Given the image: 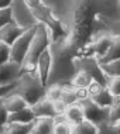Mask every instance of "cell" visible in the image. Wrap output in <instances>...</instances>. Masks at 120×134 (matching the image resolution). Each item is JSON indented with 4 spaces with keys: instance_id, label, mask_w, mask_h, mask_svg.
<instances>
[{
    "instance_id": "cell-18",
    "label": "cell",
    "mask_w": 120,
    "mask_h": 134,
    "mask_svg": "<svg viewBox=\"0 0 120 134\" xmlns=\"http://www.w3.org/2000/svg\"><path fill=\"white\" fill-rule=\"evenodd\" d=\"M32 123H7L0 134H30Z\"/></svg>"
},
{
    "instance_id": "cell-11",
    "label": "cell",
    "mask_w": 120,
    "mask_h": 134,
    "mask_svg": "<svg viewBox=\"0 0 120 134\" xmlns=\"http://www.w3.org/2000/svg\"><path fill=\"white\" fill-rule=\"evenodd\" d=\"M3 103H4V107H6L7 113H14V111H19V110H21V109L28 106L23 97L16 95V93H13V92H10L9 95H6L4 97H3Z\"/></svg>"
},
{
    "instance_id": "cell-31",
    "label": "cell",
    "mask_w": 120,
    "mask_h": 134,
    "mask_svg": "<svg viewBox=\"0 0 120 134\" xmlns=\"http://www.w3.org/2000/svg\"><path fill=\"white\" fill-rule=\"evenodd\" d=\"M10 4H12V0H0V10L10 7Z\"/></svg>"
},
{
    "instance_id": "cell-19",
    "label": "cell",
    "mask_w": 120,
    "mask_h": 134,
    "mask_svg": "<svg viewBox=\"0 0 120 134\" xmlns=\"http://www.w3.org/2000/svg\"><path fill=\"white\" fill-rule=\"evenodd\" d=\"M71 134H96V126L88 120L71 126Z\"/></svg>"
},
{
    "instance_id": "cell-8",
    "label": "cell",
    "mask_w": 120,
    "mask_h": 134,
    "mask_svg": "<svg viewBox=\"0 0 120 134\" xmlns=\"http://www.w3.org/2000/svg\"><path fill=\"white\" fill-rule=\"evenodd\" d=\"M23 28L19 27L14 21H10V23L4 24L2 28H0V41L4 42L7 45H12L17 38L23 34Z\"/></svg>"
},
{
    "instance_id": "cell-26",
    "label": "cell",
    "mask_w": 120,
    "mask_h": 134,
    "mask_svg": "<svg viewBox=\"0 0 120 134\" xmlns=\"http://www.w3.org/2000/svg\"><path fill=\"white\" fill-rule=\"evenodd\" d=\"M51 134H71V124L69 123L54 124V129H52V133Z\"/></svg>"
},
{
    "instance_id": "cell-30",
    "label": "cell",
    "mask_w": 120,
    "mask_h": 134,
    "mask_svg": "<svg viewBox=\"0 0 120 134\" xmlns=\"http://www.w3.org/2000/svg\"><path fill=\"white\" fill-rule=\"evenodd\" d=\"M14 88V83L13 85H0V97H4L6 95H9L10 92Z\"/></svg>"
},
{
    "instance_id": "cell-5",
    "label": "cell",
    "mask_w": 120,
    "mask_h": 134,
    "mask_svg": "<svg viewBox=\"0 0 120 134\" xmlns=\"http://www.w3.org/2000/svg\"><path fill=\"white\" fill-rule=\"evenodd\" d=\"M81 106L82 113H83V119L88 120L93 124H99L102 121H107V116H109V107H100L96 103L92 102L89 96H82L81 99L76 102Z\"/></svg>"
},
{
    "instance_id": "cell-2",
    "label": "cell",
    "mask_w": 120,
    "mask_h": 134,
    "mask_svg": "<svg viewBox=\"0 0 120 134\" xmlns=\"http://www.w3.org/2000/svg\"><path fill=\"white\" fill-rule=\"evenodd\" d=\"M51 42H52V38H51L50 30L44 26V24L38 23L37 27H35L34 35H32V38H31L28 51L25 54L23 62H21V72L34 71L35 62H37L38 57L48 48Z\"/></svg>"
},
{
    "instance_id": "cell-29",
    "label": "cell",
    "mask_w": 120,
    "mask_h": 134,
    "mask_svg": "<svg viewBox=\"0 0 120 134\" xmlns=\"http://www.w3.org/2000/svg\"><path fill=\"white\" fill-rule=\"evenodd\" d=\"M52 107H54L55 114H59V113H64L65 109H67L68 106H67V104H65L61 99H58V100H54V102H52Z\"/></svg>"
},
{
    "instance_id": "cell-23",
    "label": "cell",
    "mask_w": 120,
    "mask_h": 134,
    "mask_svg": "<svg viewBox=\"0 0 120 134\" xmlns=\"http://www.w3.org/2000/svg\"><path fill=\"white\" fill-rule=\"evenodd\" d=\"M62 88L64 85H58V83H52V85L45 86V97H48L51 102L58 100L61 97V93H62Z\"/></svg>"
},
{
    "instance_id": "cell-15",
    "label": "cell",
    "mask_w": 120,
    "mask_h": 134,
    "mask_svg": "<svg viewBox=\"0 0 120 134\" xmlns=\"http://www.w3.org/2000/svg\"><path fill=\"white\" fill-rule=\"evenodd\" d=\"M116 59H120V35H114L112 45L105 52V55H102L97 59V62L105 64V62H110V61H116Z\"/></svg>"
},
{
    "instance_id": "cell-12",
    "label": "cell",
    "mask_w": 120,
    "mask_h": 134,
    "mask_svg": "<svg viewBox=\"0 0 120 134\" xmlns=\"http://www.w3.org/2000/svg\"><path fill=\"white\" fill-rule=\"evenodd\" d=\"M85 95H86V92H83V90H79V89H76L71 85H64L62 93H61L59 99L62 100L67 106H69V104L76 103L82 96H85Z\"/></svg>"
},
{
    "instance_id": "cell-14",
    "label": "cell",
    "mask_w": 120,
    "mask_h": 134,
    "mask_svg": "<svg viewBox=\"0 0 120 134\" xmlns=\"http://www.w3.org/2000/svg\"><path fill=\"white\" fill-rule=\"evenodd\" d=\"M34 120L35 117L30 106L21 109L19 111H14V113H9L7 116V123H32Z\"/></svg>"
},
{
    "instance_id": "cell-17",
    "label": "cell",
    "mask_w": 120,
    "mask_h": 134,
    "mask_svg": "<svg viewBox=\"0 0 120 134\" xmlns=\"http://www.w3.org/2000/svg\"><path fill=\"white\" fill-rule=\"evenodd\" d=\"M64 116H65V120L69 123L71 126L74 124H78V123L83 121V113H82V109L78 103H74V104H69L64 111Z\"/></svg>"
},
{
    "instance_id": "cell-21",
    "label": "cell",
    "mask_w": 120,
    "mask_h": 134,
    "mask_svg": "<svg viewBox=\"0 0 120 134\" xmlns=\"http://www.w3.org/2000/svg\"><path fill=\"white\" fill-rule=\"evenodd\" d=\"M96 134H120V123L102 121L96 124Z\"/></svg>"
},
{
    "instance_id": "cell-16",
    "label": "cell",
    "mask_w": 120,
    "mask_h": 134,
    "mask_svg": "<svg viewBox=\"0 0 120 134\" xmlns=\"http://www.w3.org/2000/svg\"><path fill=\"white\" fill-rule=\"evenodd\" d=\"M92 83H93V79L90 78L86 72L76 71L74 74V76H72V79H71L69 85L74 86V88H76V89H79V90L86 92V89H88Z\"/></svg>"
},
{
    "instance_id": "cell-9",
    "label": "cell",
    "mask_w": 120,
    "mask_h": 134,
    "mask_svg": "<svg viewBox=\"0 0 120 134\" xmlns=\"http://www.w3.org/2000/svg\"><path fill=\"white\" fill-rule=\"evenodd\" d=\"M31 110L34 113L35 119H41V117H54L55 116V111H54L52 107V102L48 99V97H41L40 100H37L34 104H31Z\"/></svg>"
},
{
    "instance_id": "cell-27",
    "label": "cell",
    "mask_w": 120,
    "mask_h": 134,
    "mask_svg": "<svg viewBox=\"0 0 120 134\" xmlns=\"http://www.w3.org/2000/svg\"><path fill=\"white\" fill-rule=\"evenodd\" d=\"M7 116H9V113L4 107V103H3V97H0V133H2L3 127L7 124Z\"/></svg>"
},
{
    "instance_id": "cell-25",
    "label": "cell",
    "mask_w": 120,
    "mask_h": 134,
    "mask_svg": "<svg viewBox=\"0 0 120 134\" xmlns=\"http://www.w3.org/2000/svg\"><path fill=\"white\" fill-rule=\"evenodd\" d=\"M10 61V45L0 41V65Z\"/></svg>"
},
{
    "instance_id": "cell-10",
    "label": "cell",
    "mask_w": 120,
    "mask_h": 134,
    "mask_svg": "<svg viewBox=\"0 0 120 134\" xmlns=\"http://www.w3.org/2000/svg\"><path fill=\"white\" fill-rule=\"evenodd\" d=\"M50 69H51V52H50V47H48V48L38 57L37 62H35V68H34V71L37 72V75L40 76V79L42 81L44 85L47 82V78H48Z\"/></svg>"
},
{
    "instance_id": "cell-4",
    "label": "cell",
    "mask_w": 120,
    "mask_h": 134,
    "mask_svg": "<svg viewBox=\"0 0 120 134\" xmlns=\"http://www.w3.org/2000/svg\"><path fill=\"white\" fill-rule=\"evenodd\" d=\"M10 12H12V21H14L23 30L35 27L38 24V21L34 17L31 9L28 7V4L24 0H12Z\"/></svg>"
},
{
    "instance_id": "cell-13",
    "label": "cell",
    "mask_w": 120,
    "mask_h": 134,
    "mask_svg": "<svg viewBox=\"0 0 120 134\" xmlns=\"http://www.w3.org/2000/svg\"><path fill=\"white\" fill-rule=\"evenodd\" d=\"M54 129V120L52 117H41L35 119L32 121V127L30 134H51Z\"/></svg>"
},
{
    "instance_id": "cell-1",
    "label": "cell",
    "mask_w": 120,
    "mask_h": 134,
    "mask_svg": "<svg viewBox=\"0 0 120 134\" xmlns=\"http://www.w3.org/2000/svg\"><path fill=\"white\" fill-rule=\"evenodd\" d=\"M12 92L21 96L25 100V103L28 106H31L37 100L45 96V85L42 83V81L40 79L35 71L21 72L16 83H14V88Z\"/></svg>"
},
{
    "instance_id": "cell-28",
    "label": "cell",
    "mask_w": 120,
    "mask_h": 134,
    "mask_svg": "<svg viewBox=\"0 0 120 134\" xmlns=\"http://www.w3.org/2000/svg\"><path fill=\"white\" fill-rule=\"evenodd\" d=\"M10 21H12V12H10V7L0 10V28L4 26V24L10 23Z\"/></svg>"
},
{
    "instance_id": "cell-6",
    "label": "cell",
    "mask_w": 120,
    "mask_h": 134,
    "mask_svg": "<svg viewBox=\"0 0 120 134\" xmlns=\"http://www.w3.org/2000/svg\"><path fill=\"white\" fill-rule=\"evenodd\" d=\"M35 27H31V28L24 30L23 34H21L20 37L10 45V61L21 65L25 54H27V51H28L31 38H32V35H34V32H35Z\"/></svg>"
},
{
    "instance_id": "cell-20",
    "label": "cell",
    "mask_w": 120,
    "mask_h": 134,
    "mask_svg": "<svg viewBox=\"0 0 120 134\" xmlns=\"http://www.w3.org/2000/svg\"><path fill=\"white\" fill-rule=\"evenodd\" d=\"M105 76H120V59L110 61V62L99 64Z\"/></svg>"
},
{
    "instance_id": "cell-7",
    "label": "cell",
    "mask_w": 120,
    "mask_h": 134,
    "mask_svg": "<svg viewBox=\"0 0 120 134\" xmlns=\"http://www.w3.org/2000/svg\"><path fill=\"white\" fill-rule=\"evenodd\" d=\"M21 74V65L13 61L0 65V85H13Z\"/></svg>"
},
{
    "instance_id": "cell-3",
    "label": "cell",
    "mask_w": 120,
    "mask_h": 134,
    "mask_svg": "<svg viewBox=\"0 0 120 134\" xmlns=\"http://www.w3.org/2000/svg\"><path fill=\"white\" fill-rule=\"evenodd\" d=\"M72 64H74L75 71L86 72L93 79V82H96L97 85H100V86L106 85V76L103 75V72H102L100 66H99V62H97V59L93 55L78 54V55L74 57Z\"/></svg>"
},
{
    "instance_id": "cell-24",
    "label": "cell",
    "mask_w": 120,
    "mask_h": 134,
    "mask_svg": "<svg viewBox=\"0 0 120 134\" xmlns=\"http://www.w3.org/2000/svg\"><path fill=\"white\" fill-rule=\"evenodd\" d=\"M109 123H120V99L109 107V116H107Z\"/></svg>"
},
{
    "instance_id": "cell-22",
    "label": "cell",
    "mask_w": 120,
    "mask_h": 134,
    "mask_svg": "<svg viewBox=\"0 0 120 134\" xmlns=\"http://www.w3.org/2000/svg\"><path fill=\"white\" fill-rule=\"evenodd\" d=\"M112 96H120V76H107L105 85Z\"/></svg>"
}]
</instances>
